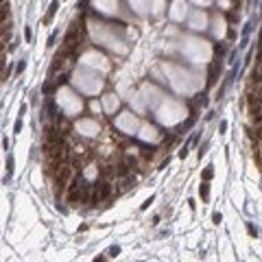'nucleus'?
Here are the masks:
<instances>
[{"label": "nucleus", "mask_w": 262, "mask_h": 262, "mask_svg": "<svg viewBox=\"0 0 262 262\" xmlns=\"http://www.w3.org/2000/svg\"><path fill=\"white\" fill-rule=\"evenodd\" d=\"M221 72V57L219 59H214L212 61V66H210V74H208V83H205V85L208 87H212L216 83V74H219Z\"/></svg>", "instance_id": "1"}, {"label": "nucleus", "mask_w": 262, "mask_h": 262, "mask_svg": "<svg viewBox=\"0 0 262 262\" xmlns=\"http://www.w3.org/2000/svg\"><path fill=\"white\" fill-rule=\"evenodd\" d=\"M57 9H59V0H53V2H51V7H48V13L44 15V24H48V22L53 20V15L57 13Z\"/></svg>", "instance_id": "2"}, {"label": "nucleus", "mask_w": 262, "mask_h": 262, "mask_svg": "<svg viewBox=\"0 0 262 262\" xmlns=\"http://www.w3.org/2000/svg\"><path fill=\"white\" fill-rule=\"evenodd\" d=\"M251 26H253V20H249L247 24H245V29H243V44H240L243 48H245V46L249 44V35H251Z\"/></svg>", "instance_id": "3"}, {"label": "nucleus", "mask_w": 262, "mask_h": 262, "mask_svg": "<svg viewBox=\"0 0 262 262\" xmlns=\"http://www.w3.org/2000/svg\"><path fill=\"white\" fill-rule=\"evenodd\" d=\"M55 87H57V85H55V81H46L42 85V94H44V96H51V94L55 92Z\"/></svg>", "instance_id": "4"}, {"label": "nucleus", "mask_w": 262, "mask_h": 262, "mask_svg": "<svg viewBox=\"0 0 262 262\" xmlns=\"http://www.w3.org/2000/svg\"><path fill=\"white\" fill-rule=\"evenodd\" d=\"M194 142H197V136H192L190 140H188L186 144H183V149H181V151H179V157H181V160H183V157H186V155H188V149H190V147H192Z\"/></svg>", "instance_id": "5"}, {"label": "nucleus", "mask_w": 262, "mask_h": 262, "mask_svg": "<svg viewBox=\"0 0 262 262\" xmlns=\"http://www.w3.org/2000/svg\"><path fill=\"white\" fill-rule=\"evenodd\" d=\"M199 192H201V199H203V201H208V197H210V186H208V183H201Z\"/></svg>", "instance_id": "6"}, {"label": "nucleus", "mask_w": 262, "mask_h": 262, "mask_svg": "<svg viewBox=\"0 0 262 262\" xmlns=\"http://www.w3.org/2000/svg\"><path fill=\"white\" fill-rule=\"evenodd\" d=\"M225 51H227L225 44H216V46H214V53L219 55V57H221V55H225Z\"/></svg>", "instance_id": "7"}, {"label": "nucleus", "mask_w": 262, "mask_h": 262, "mask_svg": "<svg viewBox=\"0 0 262 262\" xmlns=\"http://www.w3.org/2000/svg\"><path fill=\"white\" fill-rule=\"evenodd\" d=\"M120 253V247H118V245H114V247H109V251H107V256H109V258H116V256H118Z\"/></svg>", "instance_id": "8"}, {"label": "nucleus", "mask_w": 262, "mask_h": 262, "mask_svg": "<svg viewBox=\"0 0 262 262\" xmlns=\"http://www.w3.org/2000/svg\"><path fill=\"white\" fill-rule=\"evenodd\" d=\"M212 175H214V168H212V166H208V168L203 170V179H205V181L212 179Z\"/></svg>", "instance_id": "9"}, {"label": "nucleus", "mask_w": 262, "mask_h": 262, "mask_svg": "<svg viewBox=\"0 0 262 262\" xmlns=\"http://www.w3.org/2000/svg\"><path fill=\"white\" fill-rule=\"evenodd\" d=\"M247 230H249V234H251L253 238L258 236V227H256V225H251V223H247Z\"/></svg>", "instance_id": "10"}, {"label": "nucleus", "mask_w": 262, "mask_h": 262, "mask_svg": "<svg viewBox=\"0 0 262 262\" xmlns=\"http://www.w3.org/2000/svg\"><path fill=\"white\" fill-rule=\"evenodd\" d=\"M7 170H9V177H11V173H13V157H7Z\"/></svg>", "instance_id": "11"}, {"label": "nucleus", "mask_w": 262, "mask_h": 262, "mask_svg": "<svg viewBox=\"0 0 262 262\" xmlns=\"http://www.w3.org/2000/svg\"><path fill=\"white\" fill-rule=\"evenodd\" d=\"M212 221H214L216 225H219V223L223 221V214H221V212H214V214H212Z\"/></svg>", "instance_id": "12"}, {"label": "nucleus", "mask_w": 262, "mask_h": 262, "mask_svg": "<svg viewBox=\"0 0 262 262\" xmlns=\"http://www.w3.org/2000/svg\"><path fill=\"white\" fill-rule=\"evenodd\" d=\"M153 201H155V197H151V199H147V201H144V203L140 205V210H147V208H149V205H151V203H153Z\"/></svg>", "instance_id": "13"}, {"label": "nucleus", "mask_w": 262, "mask_h": 262, "mask_svg": "<svg viewBox=\"0 0 262 262\" xmlns=\"http://www.w3.org/2000/svg\"><path fill=\"white\" fill-rule=\"evenodd\" d=\"M24 66H26V61H20V64H18V66H15V72H18V74H20V72H22V70H24Z\"/></svg>", "instance_id": "14"}, {"label": "nucleus", "mask_w": 262, "mask_h": 262, "mask_svg": "<svg viewBox=\"0 0 262 262\" xmlns=\"http://www.w3.org/2000/svg\"><path fill=\"white\" fill-rule=\"evenodd\" d=\"M55 40H57V31H55V33H53V35H51V37H48V46H53V44H55Z\"/></svg>", "instance_id": "15"}, {"label": "nucleus", "mask_w": 262, "mask_h": 262, "mask_svg": "<svg viewBox=\"0 0 262 262\" xmlns=\"http://www.w3.org/2000/svg\"><path fill=\"white\" fill-rule=\"evenodd\" d=\"M168 164H170V160H168V157H166V160H164V162H162V164L157 166V168L162 170V168H166V166H168Z\"/></svg>", "instance_id": "16"}, {"label": "nucleus", "mask_w": 262, "mask_h": 262, "mask_svg": "<svg viewBox=\"0 0 262 262\" xmlns=\"http://www.w3.org/2000/svg\"><path fill=\"white\" fill-rule=\"evenodd\" d=\"M24 37H26V42L31 40V29H29V26H26V29H24Z\"/></svg>", "instance_id": "17"}, {"label": "nucleus", "mask_w": 262, "mask_h": 262, "mask_svg": "<svg viewBox=\"0 0 262 262\" xmlns=\"http://www.w3.org/2000/svg\"><path fill=\"white\" fill-rule=\"evenodd\" d=\"M205 149H208V144H203V147L199 149V157H203V155H205Z\"/></svg>", "instance_id": "18"}, {"label": "nucleus", "mask_w": 262, "mask_h": 262, "mask_svg": "<svg viewBox=\"0 0 262 262\" xmlns=\"http://www.w3.org/2000/svg\"><path fill=\"white\" fill-rule=\"evenodd\" d=\"M227 37H230V40H234V37H236V31L230 29V31H227Z\"/></svg>", "instance_id": "19"}, {"label": "nucleus", "mask_w": 262, "mask_h": 262, "mask_svg": "<svg viewBox=\"0 0 262 262\" xmlns=\"http://www.w3.org/2000/svg\"><path fill=\"white\" fill-rule=\"evenodd\" d=\"M219 129H221V133H223V131H225V129H227V122H225V120H221V125H219Z\"/></svg>", "instance_id": "20"}, {"label": "nucleus", "mask_w": 262, "mask_h": 262, "mask_svg": "<svg viewBox=\"0 0 262 262\" xmlns=\"http://www.w3.org/2000/svg\"><path fill=\"white\" fill-rule=\"evenodd\" d=\"M94 262H105V258H96V260H94Z\"/></svg>", "instance_id": "21"}]
</instances>
